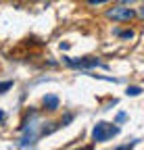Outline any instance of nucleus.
Here are the masks:
<instances>
[{"label":"nucleus","mask_w":144,"mask_h":150,"mask_svg":"<svg viewBox=\"0 0 144 150\" xmlns=\"http://www.w3.org/2000/svg\"><path fill=\"white\" fill-rule=\"evenodd\" d=\"M138 15L134 8H130V4H117L113 8L106 11V19H111V21H117V23H130L134 21Z\"/></svg>","instance_id":"nucleus-1"},{"label":"nucleus","mask_w":144,"mask_h":150,"mask_svg":"<svg viewBox=\"0 0 144 150\" xmlns=\"http://www.w3.org/2000/svg\"><path fill=\"white\" fill-rule=\"evenodd\" d=\"M119 134V127L113 123V125H109V123H98L96 127H94V131H92V140L98 144V142H106L109 138H113V136H117Z\"/></svg>","instance_id":"nucleus-2"},{"label":"nucleus","mask_w":144,"mask_h":150,"mask_svg":"<svg viewBox=\"0 0 144 150\" xmlns=\"http://www.w3.org/2000/svg\"><path fill=\"white\" fill-rule=\"evenodd\" d=\"M65 63L69 67H77V69H90V67H96L98 65V59H79V61H73V59H69V56H65Z\"/></svg>","instance_id":"nucleus-3"},{"label":"nucleus","mask_w":144,"mask_h":150,"mask_svg":"<svg viewBox=\"0 0 144 150\" xmlns=\"http://www.w3.org/2000/svg\"><path fill=\"white\" fill-rule=\"evenodd\" d=\"M42 104H44L46 110H57V108H59V96H55V94H48V96H44Z\"/></svg>","instance_id":"nucleus-4"},{"label":"nucleus","mask_w":144,"mask_h":150,"mask_svg":"<svg viewBox=\"0 0 144 150\" xmlns=\"http://www.w3.org/2000/svg\"><path fill=\"white\" fill-rule=\"evenodd\" d=\"M117 35L121 38V40H132V38H134V31H132V29H125V31H117Z\"/></svg>","instance_id":"nucleus-5"},{"label":"nucleus","mask_w":144,"mask_h":150,"mask_svg":"<svg viewBox=\"0 0 144 150\" xmlns=\"http://www.w3.org/2000/svg\"><path fill=\"white\" fill-rule=\"evenodd\" d=\"M13 88V81H0V94H4Z\"/></svg>","instance_id":"nucleus-6"},{"label":"nucleus","mask_w":144,"mask_h":150,"mask_svg":"<svg viewBox=\"0 0 144 150\" xmlns=\"http://www.w3.org/2000/svg\"><path fill=\"white\" fill-rule=\"evenodd\" d=\"M138 94H142V88H138V86L128 88V96H138Z\"/></svg>","instance_id":"nucleus-7"},{"label":"nucleus","mask_w":144,"mask_h":150,"mask_svg":"<svg viewBox=\"0 0 144 150\" xmlns=\"http://www.w3.org/2000/svg\"><path fill=\"white\" fill-rule=\"evenodd\" d=\"M86 2H88L90 6H98V4H106L109 0H86Z\"/></svg>","instance_id":"nucleus-8"},{"label":"nucleus","mask_w":144,"mask_h":150,"mask_svg":"<svg viewBox=\"0 0 144 150\" xmlns=\"http://www.w3.org/2000/svg\"><path fill=\"white\" fill-rule=\"evenodd\" d=\"M136 15H138L140 19H144V6H140V11H136Z\"/></svg>","instance_id":"nucleus-9"},{"label":"nucleus","mask_w":144,"mask_h":150,"mask_svg":"<svg viewBox=\"0 0 144 150\" xmlns=\"http://www.w3.org/2000/svg\"><path fill=\"white\" fill-rule=\"evenodd\" d=\"M125 119V112H119V115H117V123H121Z\"/></svg>","instance_id":"nucleus-10"},{"label":"nucleus","mask_w":144,"mask_h":150,"mask_svg":"<svg viewBox=\"0 0 144 150\" xmlns=\"http://www.w3.org/2000/svg\"><path fill=\"white\" fill-rule=\"evenodd\" d=\"M121 4H132V2H136V0H119Z\"/></svg>","instance_id":"nucleus-11"},{"label":"nucleus","mask_w":144,"mask_h":150,"mask_svg":"<svg viewBox=\"0 0 144 150\" xmlns=\"http://www.w3.org/2000/svg\"><path fill=\"white\" fill-rule=\"evenodd\" d=\"M2 121H4V112H2V110H0V123H2Z\"/></svg>","instance_id":"nucleus-12"}]
</instances>
